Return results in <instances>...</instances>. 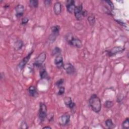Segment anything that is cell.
<instances>
[{"instance_id": "6da1fadb", "label": "cell", "mask_w": 129, "mask_h": 129, "mask_svg": "<svg viewBox=\"0 0 129 129\" xmlns=\"http://www.w3.org/2000/svg\"><path fill=\"white\" fill-rule=\"evenodd\" d=\"M89 105L95 113H99L102 107L101 101L99 97L95 94H92L88 100Z\"/></svg>"}, {"instance_id": "7a4b0ae2", "label": "cell", "mask_w": 129, "mask_h": 129, "mask_svg": "<svg viewBox=\"0 0 129 129\" xmlns=\"http://www.w3.org/2000/svg\"><path fill=\"white\" fill-rule=\"evenodd\" d=\"M48 109L46 105L43 102L40 104L39 112H38V117L41 122H43L48 116Z\"/></svg>"}, {"instance_id": "3957f363", "label": "cell", "mask_w": 129, "mask_h": 129, "mask_svg": "<svg viewBox=\"0 0 129 129\" xmlns=\"http://www.w3.org/2000/svg\"><path fill=\"white\" fill-rule=\"evenodd\" d=\"M66 40L68 44L70 46L77 48H81L82 46V43L80 39L77 37H75L73 35H69L66 37Z\"/></svg>"}, {"instance_id": "277c9868", "label": "cell", "mask_w": 129, "mask_h": 129, "mask_svg": "<svg viewBox=\"0 0 129 129\" xmlns=\"http://www.w3.org/2000/svg\"><path fill=\"white\" fill-rule=\"evenodd\" d=\"M47 58V54L46 52H42L38 55L36 57L34 63L33 65L36 67H40L43 63L45 62Z\"/></svg>"}, {"instance_id": "5b68a950", "label": "cell", "mask_w": 129, "mask_h": 129, "mask_svg": "<svg viewBox=\"0 0 129 129\" xmlns=\"http://www.w3.org/2000/svg\"><path fill=\"white\" fill-rule=\"evenodd\" d=\"M70 121V115L68 113H64L61 116L59 120V125L61 126H67Z\"/></svg>"}, {"instance_id": "8992f818", "label": "cell", "mask_w": 129, "mask_h": 129, "mask_svg": "<svg viewBox=\"0 0 129 129\" xmlns=\"http://www.w3.org/2000/svg\"><path fill=\"white\" fill-rule=\"evenodd\" d=\"M125 48L123 47L118 46V47H113L111 50L107 51V52L108 56L111 57V56H115L117 54L122 53L125 50Z\"/></svg>"}, {"instance_id": "52a82bcc", "label": "cell", "mask_w": 129, "mask_h": 129, "mask_svg": "<svg viewBox=\"0 0 129 129\" xmlns=\"http://www.w3.org/2000/svg\"><path fill=\"white\" fill-rule=\"evenodd\" d=\"M33 51H31V52H30L26 56L24 57L21 60V61L18 64V68L19 69L22 70L25 68V67L27 64V63L29 62L31 56L33 55Z\"/></svg>"}, {"instance_id": "ba28073f", "label": "cell", "mask_w": 129, "mask_h": 129, "mask_svg": "<svg viewBox=\"0 0 129 129\" xmlns=\"http://www.w3.org/2000/svg\"><path fill=\"white\" fill-rule=\"evenodd\" d=\"M83 6L82 4L76 6L74 13L77 20L80 21L82 20L83 18Z\"/></svg>"}, {"instance_id": "9c48e42d", "label": "cell", "mask_w": 129, "mask_h": 129, "mask_svg": "<svg viewBox=\"0 0 129 129\" xmlns=\"http://www.w3.org/2000/svg\"><path fill=\"white\" fill-rule=\"evenodd\" d=\"M66 73L69 75H72L76 72V69L72 64L70 63L64 64L63 67Z\"/></svg>"}, {"instance_id": "30bf717a", "label": "cell", "mask_w": 129, "mask_h": 129, "mask_svg": "<svg viewBox=\"0 0 129 129\" xmlns=\"http://www.w3.org/2000/svg\"><path fill=\"white\" fill-rule=\"evenodd\" d=\"M76 5L75 4V1H73V0H68L67 1L66 3V7H67V10L68 13L70 14L74 13Z\"/></svg>"}, {"instance_id": "8fae6325", "label": "cell", "mask_w": 129, "mask_h": 129, "mask_svg": "<svg viewBox=\"0 0 129 129\" xmlns=\"http://www.w3.org/2000/svg\"><path fill=\"white\" fill-rule=\"evenodd\" d=\"M54 64L56 68L58 69H62L64 67V63L63 61V58L61 56H57L55 59Z\"/></svg>"}, {"instance_id": "7c38bea8", "label": "cell", "mask_w": 129, "mask_h": 129, "mask_svg": "<svg viewBox=\"0 0 129 129\" xmlns=\"http://www.w3.org/2000/svg\"><path fill=\"white\" fill-rule=\"evenodd\" d=\"M16 17L17 18H20L23 16L24 12V7L21 4H18L15 7Z\"/></svg>"}, {"instance_id": "4fadbf2b", "label": "cell", "mask_w": 129, "mask_h": 129, "mask_svg": "<svg viewBox=\"0 0 129 129\" xmlns=\"http://www.w3.org/2000/svg\"><path fill=\"white\" fill-rule=\"evenodd\" d=\"M64 104L66 106L71 109H73L76 106L75 103L74 102L70 97H66L64 98Z\"/></svg>"}, {"instance_id": "5bb4252c", "label": "cell", "mask_w": 129, "mask_h": 129, "mask_svg": "<svg viewBox=\"0 0 129 129\" xmlns=\"http://www.w3.org/2000/svg\"><path fill=\"white\" fill-rule=\"evenodd\" d=\"M28 91L29 95L31 97H37L38 96V92L37 91V90L36 88L34 86H30L28 89Z\"/></svg>"}, {"instance_id": "9a60e30c", "label": "cell", "mask_w": 129, "mask_h": 129, "mask_svg": "<svg viewBox=\"0 0 129 129\" xmlns=\"http://www.w3.org/2000/svg\"><path fill=\"white\" fill-rule=\"evenodd\" d=\"M54 12L56 15H59L62 12V4L60 2H56L54 5Z\"/></svg>"}, {"instance_id": "2e32d148", "label": "cell", "mask_w": 129, "mask_h": 129, "mask_svg": "<svg viewBox=\"0 0 129 129\" xmlns=\"http://www.w3.org/2000/svg\"><path fill=\"white\" fill-rule=\"evenodd\" d=\"M40 75L41 79H46L48 78V74L46 71V68L44 67L41 68L40 72Z\"/></svg>"}, {"instance_id": "e0dca14e", "label": "cell", "mask_w": 129, "mask_h": 129, "mask_svg": "<svg viewBox=\"0 0 129 129\" xmlns=\"http://www.w3.org/2000/svg\"><path fill=\"white\" fill-rule=\"evenodd\" d=\"M105 124L107 128L109 129H113L115 127V125L114 124L112 119H107L105 121Z\"/></svg>"}, {"instance_id": "ac0fdd59", "label": "cell", "mask_w": 129, "mask_h": 129, "mask_svg": "<svg viewBox=\"0 0 129 129\" xmlns=\"http://www.w3.org/2000/svg\"><path fill=\"white\" fill-rule=\"evenodd\" d=\"M59 33H57V32H51V34L49 35V40L51 42H54L55 41L56 39L57 38V36H59Z\"/></svg>"}, {"instance_id": "d6986e66", "label": "cell", "mask_w": 129, "mask_h": 129, "mask_svg": "<svg viewBox=\"0 0 129 129\" xmlns=\"http://www.w3.org/2000/svg\"><path fill=\"white\" fill-rule=\"evenodd\" d=\"M14 48L16 50H20L23 46V43L21 40H18L14 43Z\"/></svg>"}, {"instance_id": "ffe728a7", "label": "cell", "mask_w": 129, "mask_h": 129, "mask_svg": "<svg viewBox=\"0 0 129 129\" xmlns=\"http://www.w3.org/2000/svg\"><path fill=\"white\" fill-rule=\"evenodd\" d=\"M87 20L89 25L91 26H93L96 22V19L95 16H89L87 18Z\"/></svg>"}, {"instance_id": "44dd1931", "label": "cell", "mask_w": 129, "mask_h": 129, "mask_svg": "<svg viewBox=\"0 0 129 129\" xmlns=\"http://www.w3.org/2000/svg\"><path fill=\"white\" fill-rule=\"evenodd\" d=\"M104 106L106 108L109 109L113 106V102L111 100H106L105 102Z\"/></svg>"}, {"instance_id": "7402d4cb", "label": "cell", "mask_w": 129, "mask_h": 129, "mask_svg": "<svg viewBox=\"0 0 129 129\" xmlns=\"http://www.w3.org/2000/svg\"><path fill=\"white\" fill-rule=\"evenodd\" d=\"M29 6L31 8H37L38 6V1L37 0H30L29 1Z\"/></svg>"}, {"instance_id": "603a6c76", "label": "cell", "mask_w": 129, "mask_h": 129, "mask_svg": "<svg viewBox=\"0 0 129 129\" xmlns=\"http://www.w3.org/2000/svg\"><path fill=\"white\" fill-rule=\"evenodd\" d=\"M122 127L125 129H128L129 128V119L127 118L122 123Z\"/></svg>"}, {"instance_id": "cb8c5ba5", "label": "cell", "mask_w": 129, "mask_h": 129, "mask_svg": "<svg viewBox=\"0 0 129 129\" xmlns=\"http://www.w3.org/2000/svg\"><path fill=\"white\" fill-rule=\"evenodd\" d=\"M61 27L59 25H55L53 27H51V32H57V33H60Z\"/></svg>"}, {"instance_id": "d4e9b609", "label": "cell", "mask_w": 129, "mask_h": 129, "mask_svg": "<svg viewBox=\"0 0 129 129\" xmlns=\"http://www.w3.org/2000/svg\"><path fill=\"white\" fill-rule=\"evenodd\" d=\"M61 49L59 47H56L52 51L53 55H57L61 53Z\"/></svg>"}, {"instance_id": "484cf974", "label": "cell", "mask_w": 129, "mask_h": 129, "mask_svg": "<svg viewBox=\"0 0 129 129\" xmlns=\"http://www.w3.org/2000/svg\"><path fill=\"white\" fill-rule=\"evenodd\" d=\"M64 92H65V88L63 86H62L59 87V90H58L57 94L59 95H62L64 94Z\"/></svg>"}, {"instance_id": "4316f807", "label": "cell", "mask_w": 129, "mask_h": 129, "mask_svg": "<svg viewBox=\"0 0 129 129\" xmlns=\"http://www.w3.org/2000/svg\"><path fill=\"white\" fill-rule=\"evenodd\" d=\"M64 83V80L63 79H60L59 80H57L56 83V85L59 88L61 86H63V84Z\"/></svg>"}, {"instance_id": "83f0119b", "label": "cell", "mask_w": 129, "mask_h": 129, "mask_svg": "<svg viewBox=\"0 0 129 129\" xmlns=\"http://www.w3.org/2000/svg\"><path fill=\"white\" fill-rule=\"evenodd\" d=\"M104 2L106 3H107V4L109 6V7H110V8L111 9V11H113L114 9L113 3L111 1H105Z\"/></svg>"}, {"instance_id": "f1b7e54d", "label": "cell", "mask_w": 129, "mask_h": 129, "mask_svg": "<svg viewBox=\"0 0 129 129\" xmlns=\"http://www.w3.org/2000/svg\"><path fill=\"white\" fill-rule=\"evenodd\" d=\"M20 128L23 129H26L28 128V126L26 122L25 121H23L20 125Z\"/></svg>"}, {"instance_id": "f546056e", "label": "cell", "mask_w": 129, "mask_h": 129, "mask_svg": "<svg viewBox=\"0 0 129 129\" xmlns=\"http://www.w3.org/2000/svg\"><path fill=\"white\" fill-rule=\"evenodd\" d=\"M29 21V19L27 17H24L21 20V24L22 25H25L27 24Z\"/></svg>"}, {"instance_id": "4dcf8cb0", "label": "cell", "mask_w": 129, "mask_h": 129, "mask_svg": "<svg viewBox=\"0 0 129 129\" xmlns=\"http://www.w3.org/2000/svg\"><path fill=\"white\" fill-rule=\"evenodd\" d=\"M116 20V21H117L119 24H120L121 25V26H124V27H125L126 26V24L124 22H122V21H121V20Z\"/></svg>"}, {"instance_id": "1f68e13d", "label": "cell", "mask_w": 129, "mask_h": 129, "mask_svg": "<svg viewBox=\"0 0 129 129\" xmlns=\"http://www.w3.org/2000/svg\"><path fill=\"white\" fill-rule=\"evenodd\" d=\"M51 3V1L49 0H47V1H44V4L46 6H49Z\"/></svg>"}, {"instance_id": "d6a6232c", "label": "cell", "mask_w": 129, "mask_h": 129, "mask_svg": "<svg viewBox=\"0 0 129 129\" xmlns=\"http://www.w3.org/2000/svg\"><path fill=\"white\" fill-rule=\"evenodd\" d=\"M88 15V12L86 10H83V17H86Z\"/></svg>"}, {"instance_id": "836d02e7", "label": "cell", "mask_w": 129, "mask_h": 129, "mask_svg": "<svg viewBox=\"0 0 129 129\" xmlns=\"http://www.w3.org/2000/svg\"><path fill=\"white\" fill-rule=\"evenodd\" d=\"M48 119L50 121H52V120H53V119H54V114H51V116H50V114L49 115H48Z\"/></svg>"}, {"instance_id": "e575fe53", "label": "cell", "mask_w": 129, "mask_h": 129, "mask_svg": "<svg viewBox=\"0 0 129 129\" xmlns=\"http://www.w3.org/2000/svg\"><path fill=\"white\" fill-rule=\"evenodd\" d=\"M46 128H48V129H51V127H50V126H44V127H43V129H46Z\"/></svg>"}]
</instances>
